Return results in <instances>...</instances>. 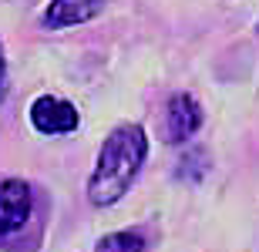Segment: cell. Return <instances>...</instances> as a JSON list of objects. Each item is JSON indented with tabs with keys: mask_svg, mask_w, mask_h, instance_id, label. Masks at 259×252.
<instances>
[{
	"mask_svg": "<svg viewBox=\"0 0 259 252\" xmlns=\"http://www.w3.org/2000/svg\"><path fill=\"white\" fill-rule=\"evenodd\" d=\"M30 209H34V198H30L27 182H20V178L0 182V235L17 232L30 219Z\"/></svg>",
	"mask_w": 259,
	"mask_h": 252,
	"instance_id": "obj_3",
	"label": "cell"
},
{
	"mask_svg": "<svg viewBox=\"0 0 259 252\" xmlns=\"http://www.w3.org/2000/svg\"><path fill=\"white\" fill-rule=\"evenodd\" d=\"M30 125L40 135H67L77 128V108L54 94H44L30 105Z\"/></svg>",
	"mask_w": 259,
	"mask_h": 252,
	"instance_id": "obj_2",
	"label": "cell"
},
{
	"mask_svg": "<svg viewBox=\"0 0 259 252\" xmlns=\"http://www.w3.org/2000/svg\"><path fill=\"white\" fill-rule=\"evenodd\" d=\"M148 155V135L142 125H118L98 152L95 172L88 178V198L95 205H115L142 172Z\"/></svg>",
	"mask_w": 259,
	"mask_h": 252,
	"instance_id": "obj_1",
	"label": "cell"
},
{
	"mask_svg": "<svg viewBox=\"0 0 259 252\" xmlns=\"http://www.w3.org/2000/svg\"><path fill=\"white\" fill-rule=\"evenodd\" d=\"M95 252H145L142 232H111L98 242Z\"/></svg>",
	"mask_w": 259,
	"mask_h": 252,
	"instance_id": "obj_6",
	"label": "cell"
},
{
	"mask_svg": "<svg viewBox=\"0 0 259 252\" xmlns=\"http://www.w3.org/2000/svg\"><path fill=\"white\" fill-rule=\"evenodd\" d=\"M105 7V0H51L44 10V27L61 30V27H74V24H88L95 20Z\"/></svg>",
	"mask_w": 259,
	"mask_h": 252,
	"instance_id": "obj_5",
	"label": "cell"
},
{
	"mask_svg": "<svg viewBox=\"0 0 259 252\" xmlns=\"http://www.w3.org/2000/svg\"><path fill=\"white\" fill-rule=\"evenodd\" d=\"M4 71H7V61H4V47H0V84H4Z\"/></svg>",
	"mask_w": 259,
	"mask_h": 252,
	"instance_id": "obj_7",
	"label": "cell"
},
{
	"mask_svg": "<svg viewBox=\"0 0 259 252\" xmlns=\"http://www.w3.org/2000/svg\"><path fill=\"white\" fill-rule=\"evenodd\" d=\"M202 128V108L192 94H179L168 97V111H165V131H168V141H185L192 138Z\"/></svg>",
	"mask_w": 259,
	"mask_h": 252,
	"instance_id": "obj_4",
	"label": "cell"
}]
</instances>
